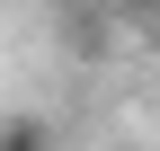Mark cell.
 Here are the masks:
<instances>
[{"label":"cell","mask_w":160,"mask_h":151,"mask_svg":"<svg viewBox=\"0 0 160 151\" xmlns=\"http://www.w3.org/2000/svg\"><path fill=\"white\" fill-rule=\"evenodd\" d=\"M0 151H62V124L36 116V107H18V116H0Z\"/></svg>","instance_id":"6da1fadb"},{"label":"cell","mask_w":160,"mask_h":151,"mask_svg":"<svg viewBox=\"0 0 160 151\" xmlns=\"http://www.w3.org/2000/svg\"><path fill=\"white\" fill-rule=\"evenodd\" d=\"M133 36H142V45L160 53V0H151V9H142V18H133Z\"/></svg>","instance_id":"7a4b0ae2"},{"label":"cell","mask_w":160,"mask_h":151,"mask_svg":"<svg viewBox=\"0 0 160 151\" xmlns=\"http://www.w3.org/2000/svg\"><path fill=\"white\" fill-rule=\"evenodd\" d=\"M151 98H160V80H151Z\"/></svg>","instance_id":"3957f363"}]
</instances>
